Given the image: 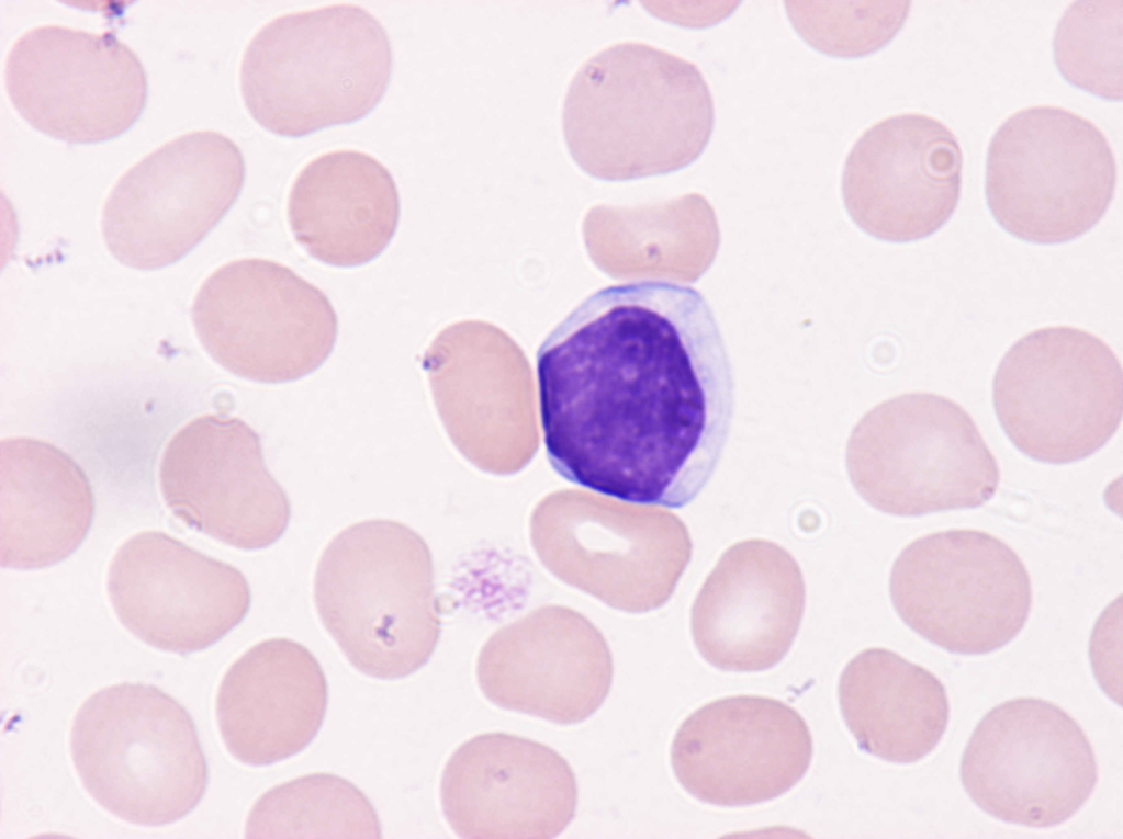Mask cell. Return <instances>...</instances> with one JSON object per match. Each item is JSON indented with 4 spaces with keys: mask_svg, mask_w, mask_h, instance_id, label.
<instances>
[{
    "mask_svg": "<svg viewBox=\"0 0 1123 839\" xmlns=\"http://www.w3.org/2000/svg\"><path fill=\"white\" fill-rule=\"evenodd\" d=\"M543 443L570 483L682 508L725 447L734 384L715 314L667 279L608 285L577 304L536 354Z\"/></svg>",
    "mask_w": 1123,
    "mask_h": 839,
    "instance_id": "6da1fadb",
    "label": "cell"
},
{
    "mask_svg": "<svg viewBox=\"0 0 1123 839\" xmlns=\"http://www.w3.org/2000/svg\"><path fill=\"white\" fill-rule=\"evenodd\" d=\"M714 101L696 65L642 42L588 57L566 89L568 151L587 174L632 180L696 160L714 127Z\"/></svg>",
    "mask_w": 1123,
    "mask_h": 839,
    "instance_id": "7a4b0ae2",
    "label": "cell"
},
{
    "mask_svg": "<svg viewBox=\"0 0 1123 839\" xmlns=\"http://www.w3.org/2000/svg\"><path fill=\"white\" fill-rule=\"evenodd\" d=\"M391 71L382 23L360 5L336 3L262 25L244 50L239 86L261 127L300 137L366 116L382 99Z\"/></svg>",
    "mask_w": 1123,
    "mask_h": 839,
    "instance_id": "3957f363",
    "label": "cell"
},
{
    "mask_svg": "<svg viewBox=\"0 0 1123 839\" xmlns=\"http://www.w3.org/2000/svg\"><path fill=\"white\" fill-rule=\"evenodd\" d=\"M313 594L326 631L367 676H409L436 648L431 553L404 523L370 519L340 531L319 557Z\"/></svg>",
    "mask_w": 1123,
    "mask_h": 839,
    "instance_id": "277c9868",
    "label": "cell"
},
{
    "mask_svg": "<svg viewBox=\"0 0 1123 839\" xmlns=\"http://www.w3.org/2000/svg\"><path fill=\"white\" fill-rule=\"evenodd\" d=\"M70 751L90 796L136 825L184 817L209 782L191 715L153 684L123 682L92 693L74 716Z\"/></svg>",
    "mask_w": 1123,
    "mask_h": 839,
    "instance_id": "5b68a950",
    "label": "cell"
},
{
    "mask_svg": "<svg viewBox=\"0 0 1123 839\" xmlns=\"http://www.w3.org/2000/svg\"><path fill=\"white\" fill-rule=\"evenodd\" d=\"M846 468L869 506L899 517L980 507L1000 479L972 416L928 392L898 395L867 412L849 440Z\"/></svg>",
    "mask_w": 1123,
    "mask_h": 839,
    "instance_id": "8992f818",
    "label": "cell"
},
{
    "mask_svg": "<svg viewBox=\"0 0 1123 839\" xmlns=\"http://www.w3.org/2000/svg\"><path fill=\"white\" fill-rule=\"evenodd\" d=\"M1116 184L1111 145L1090 120L1057 105L1024 107L1002 122L986 155L985 194L996 222L1035 243L1091 229Z\"/></svg>",
    "mask_w": 1123,
    "mask_h": 839,
    "instance_id": "52a82bcc",
    "label": "cell"
},
{
    "mask_svg": "<svg viewBox=\"0 0 1123 839\" xmlns=\"http://www.w3.org/2000/svg\"><path fill=\"white\" fill-rule=\"evenodd\" d=\"M992 403L1020 452L1044 463L1077 462L1102 447L1121 422V363L1085 329L1038 328L1003 354L992 379Z\"/></svg>",
    "mask_w": 1123,
    "mask_h": 839,
    "instance_id": "ba28073f",
    "label": "cell"
},
{
    "mask_svg": "<svg viewBox=\"0 0 1123 839\" xmlns=\"http://www.w3.org/2000/svg\"><path fill=\"white\" fill-rule=\"evenodd\" d=\"M889 594L910 630L963 655L1010 643L1032 605L1021 558L999 537L976 529L937 531L907 544L891 566Z\"/></svg>",
    "mask_w": 1123,
    "mask_h": 839,
    "instance_id": "9c48e42d",
    "label": "cell"
},
{
    "mask_svg": "<svg viewBox=\"0 0 1123 839\" xmlns=\"http://www.w3.org/2000/svg\"><path fill=\"white\" fill-rule=\"evenodd\" d=\"M191 317L217 364L261 383L312 373L330 354L337 336L328 297L289 267L262 258L216 269L195 294Z\"/></svg>",
    "mask_w": 1123,
    "mask_h": 839,
    "instance_id": "30bf717a",
    "label": "cell"
},
{
    "mask_svg": "<svg viewBox=\"0 0 1123 839\" xmlns=\"http://www.w3.org/2000/svg\"><path fill=\"white\" fill-rule=\"evenodd\" d=\"M970 800L988 815L1017 825H1059L1087 802L1097 760L1081 726L1038 698L1004 701L978 722L961 758Z\"/></svg>",
    "mask_w": 1123,
    "mask_h": 839,
    "instance_id": "8fae6325",
    "label": "cell"
},
{
    "mask_svg": "<svg viewBox=\"0 0 1123 839\" xmlns=\"http://www.w3.org/2000/svg\"><path fill=\"white\" fill-rule=\"evenodd\" d=\"M245 161L215 131L182 134L127 169L101 213L110 253L138 270L169 265L191 251L239 195Z\"/></svg>",
    "mask_w": 1123,
    "mask_h": 839,
    "instance_id": "7c38bea8",
    "label": "cell"
},
{
    "mask_svg": "<svg viewBox=\"0 0 1123 839\" xmlns=\"http://www.w3.org/2000/svg\"><path fill=\"white\" fill-rule=\"evenodd\" d=\"M4 86L27 124L72 144L120 136L147 101L146 71L128 45L112 32L58 24L32 27L14 41Z\"/></svg>",
    "mask_w": 1123,
    "mask_h": 839,
    "instance_id": "4fadbf2b",
    "label": "cell"
},
{
    "mask_svg": "<svg viewBox=\"0 0 1123 839\" xmlns=\"http://www.w3.org/2000/svg\"><path fill=\"white\" fill-rule=\"evenodd\" d=\"M106 589L115 615L134 636L178 654L220 640L243 621L251 599L235 566L154 530L119 546Z\"/></svg>",
    "mask_w": 1123,
    "mask_h": 839,
    "instance_id": "5bb4252c",
    "label": "cell"
},
{
    "mask_svg": "<svg viewBox=\"0 0 1123 839\" xmlns=\"http://www.w3.org/2000/svg\"><path fill=\"white\" fill-rule=\"evenodd\" d=\"M159 484L177 518L240 549L270 546L290 521L258 433L236 417L203 415L179 429L162 452Z\"/></svg>",
    "mask_w": 1123,
    "mask_h": 839,
    "instance_id": "9a60e30c",
    "label": "cell"
},
{
    "mask_svg": "<svg viewBox=\"0 0 1123 839\" xmlns=\"http://www.w3.org/2000/svg\"><path fill=\"white\" fill-rule=\"evenodd\" d=\"M680 784L701 802L743 806L773 800L806 773L812 739L790 705L763 695L711 701L687 716L671 745Z\"/></svg>",
    "mask_w": 1123,
    "mask_h": 839,
    "instance_id": "2e32d148",
    "label": "cell"
},
{
    "mask_svg": "<svg viewBox=\"0 0 1123 839\" xmlns=\"http://www.w3.org/2000/svg\"><path fill=\"white\" fill-rule=\"evenodd\" d=\"M962 170L959 143L944 123L923 113L891 115L853 144L842 170L843 202L877 238L921 239L954 213Z\"/></svg>",
    "mask_w": 1123,
    "mask_h": 839,
    "instance_id": "e0dca14e",
    "label": "cell"
},
{
    "mask_svg": "<svg viewBox=\"0 0 1123 839\" xmlns=\"http://www.w3.org/2000/svg\"><path fill=\"white\" fill-rule=\"evenodd\" d=\"M440 804L461 838L549 839L571 823L577 784L551 747L503 732L483 733L448 758Z\"/></svg>",
    "mask_w": 1123,
    "mask_h": 839,
    "instance_id": "ac0fdd59",
    "label": "cell"
},
{
    "mask_svg": "<svg viewBox=\"0 0 1123 839\" xmlns=\"http://www.w3.org/2000/svg\"><path fill=\"white\" fill-rule=\"evenodd\" d=\"M475 673L494 705L569 725L603 704L614 661L603 634L586 617L546 606L493 634L478 655Z\"/></svg>",
    "mask_w": 1123,
    "mask_h": 839,
    "instance_id": "d6986e66",
    "label": "cell"
},
{
    "mask_svg": "<svg viewBox=\"0 0 1123 839\" xmlns=\"http://www.w3.org/2000/svg\"><path fill=\"white\" fill-rule=\"evenodd\" d=\"M805 598L800 567L788 551L764 538L740 541L722 553L694 600V644L718 669H768L789 650Z\"/></svg>",
    "mask_w": 1123,
    "mask_h": 839,
    "instance_id": "ffe728a7",
    "label": "cell"
},
{
    "mask_svg": "<svg viewBox=\"0 0 1123 839\" xmlns=\"http://www.w3.org/2000/svg\"><path fill=\"white\" fill-rule=\"evenodd\" d=\"M328 690L315 656L302 644L274 637L257 643L227 669L215 714L229 753L250 766L271 764L302 751L325 717Z\"/></svg>",
    "mask_w": 1123,
    "mask_h": 839,
    "instance_id": "44dd1931",
    "label": "cell"
},
{
    "mask_svg": "<svg viewBox=\"0 0 1123 839\" xmlns=\"http://www.w3.org/2000/svg\"><path fill=\"white\" fill-rule=\"evenodd\" d=\"M400 196L389 169L373 156L337 149L308 161L288 196L290 229L313 258L336 267L369 262L391 241Z\"/></svg>",
    "mask_w": 1123,
    "mask_h": 839,
    "instance_id": "7402d4cb",
    "label": "cell"
},
{
    "mask_svg": "<svg viewBox=\"0 0 1123 839\" xmlns=\"http://www.w3.org/2000/svg\"><path fill=\"white\" fill-rule=\"evenodd\" d=\"M89 479L71 456L32 438L0 442V564L36 569L67 558L93 519Z\"/></svg>",
    "mask_w": 1123,
    "mask_h": 839,
    "instance_id": "603a6c76",
    "label": "cell"
},
{
    "mask_svg": "<svg viewBox=\"0 0 1123 839\" xmlns=\"http://www.w3.org/2000/svg\"><path fill=\"white\" fill-rule=\"evenodd\" d=\"M843 719L866 752L895 763L929 755L946 732L945 687L929 669L883 647L855 655L838 687Z\"/></svg>",
    "mask_w": 1123,
    "mask_h": 839,
    "instance_id": "cb8c5ba5",
    "label": "cell"
},
{
    "mask_svg": "<svg viewBox=\"0 0 1123 839\" xmlns=\"http://www.w3.org/2000/svg\"><path fill=\"white\" fill-rule=\"evenodd\" d=\"M381 832L364 793L326 772L271 787L252 805L245 826L247 838H380Z\"/></svg>",
    "mask_w": 1123,
    "mask_h": 839,
    "instance_id": "d4e9b609",
    "label": "cell"
},
{
    "mask_svg": "<svg viewBox=\"0 0 1123 839\" xmlns=\"http://www.w3.org/2000/svg\"><path fill=\"white\" fill-rule=\"evenodd\" d=\"M1123 0H1077L1059 18L1053 54L1070 84L1103 99L1123 95Z\"/></svg>",
    "mask_w": 1123,
    "mask_h": 839,
    "instance_id": "484cf974",
    "label": "cell"
},
{
    "mask_svg": "<svg viewBox=\"0 0 1123 839\" xmlns=\"http://www.w3.org/2000/svg\"><path fill=\"white\" fill-rule=\"evenodd\" d=\"M788 20L815 49L858 57L888 44L902 27L910 1H785Z\"/></svg>",
    "mask_w": 1123,
    "mask_h": 839,
    "instance_id": "4316f807",
    "label": "cell"
}]
</instances>
